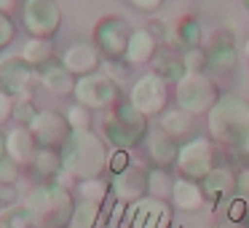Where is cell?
<instances>
[{
	"instance_id": "bcb514c9",
	"label": "cell",
	"mask_w": 249,
	"mask_h": 228,
	"mask_svg": "<svg viewBox=\"0 0 249 228\" xmlns=\"http://www.w3.org/2000/svg\"><path fill=\"white\" fill-rule=\"evenodd\" d=\"M247 215H249V209H247ZM247 226H249V217H247Z\"/></svg>"
},
{
	"instance_id": "d4e9b609",
	"label": "cell",
	"mask_w": 249,
	"mask_h": 228,
	"mask_svg": "<svg viewBox=\"0 0 249 228\" xmlns=\"http://www.w3.org/2000/svg\"><path fill=\"white\" fill-rule=\"evenodd\" d=\"M30 167L43 177V183H51V180H56V174H59V172H65L62 153L56 151V148H40L38 156H35V161L30 164Z\"/></svg>"
},
{
	"instance_id": "b9f144b4",
	"label": "cell",
	"mask_w": 249,
	"mask_h": 228,
	"mask_svg": "<svg viewBox=\"0 0 249 228\" xmlns=\"http://www.w3.org/2000/svg\"><path fill=\"white\" fill-rule=\"evenodd\" d=\"M0 158H6V137L0 134Z\"/></svg>"
},
{
	"instance_id": "2e32d148",
	"label": "cell",
	"mask_w": 249,
	"mask_h": 228,
	"mask_svg": "<svg viewBox=\"0 0 249 228\" xmlns=\"http://www.w3.org/2000/svg\"><path fill=\"white\" fill-rule=\"evenodd\" d=\"M201 190L209 204H231L236 199V174L225 167H214L201 180Z\"/></svg>"
},
{
	"instance_id": "d590c367",
	"label": "cell",
	"mask_w": 249,
	"mask_h": 228,
	"mask_svg": "<svg viewBox=\"0 0 249 228\" xmlns=\"http://www.w3.org/2000/svg\"><path fill=\"white\" fill-rule=\"evenodd\" d=\"M14 108H17V99L0 89V126H3V124H6V121L14 115Z\"/></svg>"
},
{
	"instance_id": "9a60e30c",
	"label": "cell",
	"mask_w": 249,
	"mask_h": 228,
	"mask_svg": "<svg viewBox=\"0 0 249 228\" xmlns=\"http://www.w3.org/2000/svg\"><path fill=\"white\" fill-rule=\"evenodd\" d=\"M238 65V49L233 46L231 38L217 33L214 38L206 43V70L212 76H228Z\"/></svg>"
},
{
	"instance_id": "5bb4252c",
	"label": "cell",
	"mask_w": 249,
	"mask_h": 228,
	"mask_svg": "<svg viewBox=\"0 0 249 228\" xmlns=\"http://www.w3.org/2000/svg\"><path fill=\"white\" fill-rule=\"evenodd\" d=\"M110 190H113V196L121 204H134V201H140L147 196V172L142 167L126 164L124 169H118V172L113 174Z\"/></svg>"
},
{
	"instance_id": "e0dca14e",
	"label": "cell",
	"mask_w": 249,
	"mask_h": 228,
	"mask_svg": "<svg viewBox=\"0 0 249 228\" xmlns=\"http://www.w3.org/2000/svg\"><path fill=\"white\" fill-rule=\"evenodd\" d=\"M62 65L72 73L75 78L91 76L102 67V54L94 43H72L70 49L62 54Z\"/></svg>"
},
{
	"instance_id": "8992f818",
	"label": "cell",
	"mask_w": 249,
	"mask_h": 228,
	"mask_svg": "<svg viewBox=\"0 0 249 228\" xmlns=\"http://www.w3.org/2000/svg\"><path fill=\"white\" fill-rule=\"evenodd\" d=\"M72 97H75V102L86 105L89 110H110L118 102H124V97H121V83H115L102 70L78 78Z\"/></svg>"
},
{
	"instance_id": "1f68e13d",
	"label": "cell",
	"mask_w": 249,
	"mask_h": 228,
	"mask_svg": "<svg viewBox=\"0 0 249 228\" xmlns=\"http://www.w3.org/2000/svg\"><path fill=\"white\" fill-rule=\"evenodd\" d=\"M182 62L188 67V73H204L206 70V49H188L182 54Z\"/></svg>"
},
{
	"instance_id": "277c9868",
	"label": "cell",
	"mask_w": 249,
	"mask_h": 228,
	"mask_svg": "<svg viewBox=\"0 0 249 228\" xmlns=\"http://www.w3.org/2000/svg\"><path fill=\"white\" fill-rule=\"evenodd\" d=\"M147 121L131 102H118L102 118V140L115 151H131L147 137Z\"/></svg>"
},
{
	"instance_id": "f35d334b",
	"label": "cell",
	"mask_w": 249,
	"mask_h": 228,
	"mask_svg": "<svg viewBox=\"0 0 249 228\" xmlns=\"http://www.w3.org/2000/svg\"><path fill=\"white\" fill-rule=\"evenodd\" d=\"M134 8H140V11H145V14H156L158 8L163 6V0H129Z\"/></svg>"
},
{
	"instance_id": "6da1fadb",
	"label": "cell",
	"mask_w": 249,
	"mask_h": 228,
	"mask_svg": "<svg viewBox=\"0 0 249 228\" xmlns=\"http://www.w3.org/2000/svg\"><path fill=\"white\" fill-rule=\"evenodd\" d=\"M75 204L78 201L72 199L70 188L56 180L30 188L22 199V209L27 212L33 228H67Z\"/></svg>"
},
{
	"instance_id": "d6a6232c",
	"label": "cell",
	"mask_w": 249,
	"mask_h": 228,
	"mask_svg": "<svg viewBox=\"0 0 249 228\" xmlns=\"http://www.w3.org/2000/svg\"><path fill=\"white\" fill-rule=\"evenodd\" d=\"M14 35H17V24H14V19L8 17V14L0 11V51L8 49V46L14 43Z\"/></svg>"
},
{
	"instance_id": "7402d4cb",
	"label": "cell",
	"mask_w": 249,
	"mask_h": 228,
	"mask_svg": "<svg viewBox=\"0 0 249 228\" xmlns=\"http://www.w3.org/2000/svg\"><path fill=\"white\" fill-rule=\"evenodd\" d=\"M147 153H150V161L161 169H169L177 164V156H179V142L174 137L163 134L161 129L158 132H150L147 134Z\"/></svg>"
},
{
	"instance_id": "4316f807",
	"label": "cell",
	"mask_w": 249,
	"mask_h": 228,
	"mask_svg": "<svg viewBox=\"0 0 249 228\" xmlns=\"http://www.w3.org/2000/svg\"><path fill=\"white\" fill-rule=\"evenodd\" d=\"M99 220H102V204L81 199L75 204V212H72V220L67 228H99Z\"/></svg>"
},
{
	"instance_id": "f546056e",
	"label": "cell",
	"mask_w": 249,
	"mask_h": 228,
	"mask_svg": "<svg viewBox=\"0 0 249 228\" xmlns=\"http://www.w3.org/2000/svg\"><path fill=\"white\" fill-rule=\"evenodd\" d=\"M65 118H67V124H70L72 132H91L94 115H91V110H89L86 105H81V102L70 105L67 113H65Z\"/></svg>"
},
{
	"instance_id": "74e56055",
	"label": "cell",
	"mask_w": 249,
	"mask_h": 228,
	"mask_svg": "<svg viewBox=\"0 0 249 228\" xmlns=\"http://www.w3.org/2000/svg\"><path fill=\"white\" fill-rule=\"evenodd\" d=\"M35 113H38V110H35L33 105H30V99H27V97H22V102H19L17 108H14V115H17L19 121H24V124H30V121L35 118Z\"/></svg>"
},
{
	"instance_id": "8fae6325",
	"label": "cell",
	"mask_w": 249,
	"mask_h": 228,
	"mask_svg": "<svg viewBox=\"0 0 249 228\" xmlns=\"http://www.w3.org/2000/svg\"><path fill=\"white\" fill-rule=\"evenodd\" d=\"M124 226L126 228H172V207H169V201L145 196V199L129 204V215H126Z\"/></svg>"
},
{
	"instance_id": "83f0119b",
	"label": "cell",
	"mask_w": 249,
	"mask_h": 228,
	"mask_svg": "<svg viewBox=\"0 0 249 228\" xmlns=\"http://www.w3.org/2000/svg\"><path fill=\"white\" fill-rule=\"evenodd\" d=\"M156 73L163 78L166 83H179L185 76H188V67H185V62H182V57H177V54H161V57H156Z\"/></svg>"
},
{
	"instance_id": "5b68a950",
	"label": "cell",
	"mask_w": 249,
	"mask_h": 228,
	"mask_svg": "<svg viewBox=\"0 0 249 228\" xmlns=\"http://www.w3.org/2000/svg\"><path fill=\"white\" fill-rule=\"evenodd\" d=\"M174 97H177V108L188 110L193 115L209 113L214 102L220 99L217 83L209 73H188L179 83H174Z\"/></svg>"
},
{
	"instance_id": "7a4b0ae2",
	"label": "cell",
	"mask_w": 249,
	"mask_h": 228,
	"mask_svg": "<svg viewBox=\"0 0 249 228\" xmlns=\"http://www.w3.org/2000/svg\"><path fill=\"white\" fill-rule=\"evenodd\" d=\"M65 174L81 180H94L110 167V151L107 142L94 132H70L65 145L59 148Z\"/></svg>"
},
{
	"instance_id": "4dcf8cb0",
	"label": "cell",
	"mask_w": 249,
	"mask_h": 228,
	"mask_svg": "<svg viewBox=\"0 0 249 228\" xmlns=\"http://www.w3.org/2000/svg\"><path fill=\"white\" fill-rule=\"evenodd\" d=\"M78 193H81V199L99 201V204H102V201L107 199V193H110V185L105 183V180H99V177L81 180V183H78Z\"/></svg>"
},
{
	"instance_id": "e575fe53",
	"label": "cell",
	"mask_w": 249,
	"mask_h": 228,
	"mask_svg": "<svg viewBox=\"0 0 249 228\" xmlns=\"http://www.w3.org/2000/svg\"><path fill=\"white\" fill-rule=\"evenodd\" d=\"M129 67H131V65L121 67V62H115V59H105V62H102V73H107V76L113 78L115 83L126 81V73H129Z\"/></svg>"
},
{
	"instance_id": "484cf974",
	"label": "cell",
	"mask_w": 249,
	"mask_h": 228,
	"mask_svg": "<svg viewBox=\"0 0 249 228\" xmlns=\"http://www.w3.org/2000/svg\"><path fill=\"white\" fill-rule=\"evenodd\" d=\"M19 57H22L24 62H30L35 70H40L43 65H49V62L54 59V46H51L49 38H30Z\"/></svg>"
},
{
	"instance_id": "9c48e42d",
	"label": "cell",
	"mask_w": 249,
	"mask_h": 228,
	"mask_svg": "<svg viewBox=\"0 0 249 228\" xmlns=\"http://www.w3.org/2000/svg\"><path fill=\"white\" fill-rule=\"evenodd\" d=\"M174 167H177L179 177L201 183V180L214 169V145H212L206 137H193V140L182 142Z\"/></svg>"
},
{
	"instance_id": "44dd1931",
	"label": "cell",
	"mask_w": 249,
	"mask_h": 228,
	"mask_svg": "<svg viewBox=\"0 0 249 228\" xmlns=\"http://www.w3.org/2000/svg\"><path fill=\"white\" fill-rule=\"evenodd\" d=\"M158 57V38L150 33L147 27L142 30H134L129 35V46H126V54L124 59L129 65H147Z\"/></svg>"
},
{
	"instance_id": "4fadbf2b",
	"label": "cell",
	"mask_w": 249,
	"mask_h": 228,
	"mask_svg": "<svg viewBox=\"0 0 249 228\" xmlns=\"http://www.w3.org/2000/svg\"><path fill=\"white\" fill-rule=\"evenodd\" d=\"M129 35L131 33L124 30V22L118 17H105L94 27V46L105 59H121L129 46Z\"/></svg>"
},
{
	"instance_id": "ffe728a7",
	"label": "cell",
	"mask_w": 249,
	"mask_h": 228,
	"mask_svg": "<svg viewBox=\"0 0 249 228\" xmlns=\"http://www.w3.org/2000/svg\"><path fill=\"white\" fill-rule=\"evenodd\" d=\"M38 78H40V83L46 86V92L56 94V97H70V94L75 92V83H78V78L72 76L62 62H54V59H51L49 65L40 67Z\"/></svg>"
},
{
	"instance_id": "3957f363",
	"label": "cell",
	"mask_w": 249,
	"mask_h": 228,
	"mask_svg": "<svg viewBox=\"0 0 249 228\" xmlns=\"http://www.w3.org/2000/svg\"><path fill=\"white\" fill-rule=\"evenodd\" d=\"M212 142H220L228 148H241L249 137V99L238 94H220L214 108L206 113Z\"/></svg>"
},
{
	"instance_id": "30bf717a",
	"label": "cell",
	"mask_w": 249,
	"mask_h": 228,
	"mask_svg": "<svg viewBox=\"0 0 249 228\" xmlns=\"http://www.w3.org/2000/svg\"><path fill=\"white\" fill-rule=\"evenodd\" d=\"M30 134L35 137V142H38V148H62L65 145V140L70 137V124H67L65 113H59V110H38L35 113V118L27 124Z\"/></svg>"
},
{
	"instance_id": "7c38bea8",
	"label": "cell",
	"mask_w": 249,
	"mask_h": 228,
	"mask_svg": "<svg viewBox=\"0 0 249 228\" xmlns=\"http://www.w3.org/2000/svg\"><path fill=\"white\" fill-rule=\"evenodd\" d=\"M35 76H38V70L30 62H24L22 57H6L0 62V89L11 94L14 99L30 97Z\"/></svg>"
},
{
	"instance_id": "603a6c76",
	"label": "cell",
	"mask_w": 249,
	"mask_h": 228,
	"mask_svg": "<svg viewBox=\"0 0 249 228\" xmlns=\"http://www.w3.org/2000/svg\"><path fill=\"white\" fill-rule=\"evenodd\" d=\"M172 201L177 209L182 212H196L206 204L204 199V190H201V183L196 180H188V177H177L174 180V190H172Z\"/></svg>"
},
{
	"instance_id": "cb8c5ba5",
	"label": "cell",
	"mask_w": 249,
	"mask_h": 228,
	"mask_svg": "<svg viewBox=\"0 0 249 228\" xmlns=\"http://www.w3.org/2000/svg\"><path fill=\"white\" fill-rule=\"evenodd\" d=\"M166 40H169L172 49H182V54L188 49H198L201 46V24H198V19H193V17L179 19V22L166 33Z\"/></svg>"
},
{
	"instance_id": "8d00e7d4",
	"label": "cell",
	"mask_w": 249,
	"mask_h": 228,
	"mask_svg": "<svg viewBox=\"0 0 249 228\" xmlns=\"http://www.w3.org/2000/svg\"><path fill=\"white\" fill-rule=\"evenodd\" d=\"M236 196L249 204V167H244L241 172L236 174Z\"/></svg>"
},
{
	"instance_id": "60d3db41",
	"label": "cell",
	"mask_w": 249,
	"mask_h": 228,
	"mask_svg": "<svg viewBox=\"0 0 249 228\" xmlns=\"http://www.w3.org/2000/svg\"><path fill=\"white\" fill-rule=\"evenodd\" d=\"M14 6V0H0V11L3 14H8V8Z\"/></svg>"
},
{
	"instance_id": "d6986e66",
	"label": "cell",
	"mask_w": 249,
	"mask_h": 228,
	"mask_svg": "<svg viewBox=\"0 0 249 228\" xmlns=\"http://www.w3.org/2000/svg\"><path fill=\"white\" fill-rule=\"evenodd\" d=\"M158 129L163 132V134L174 137V140H185L188 142V137L193 140L196 134V115L188 113V110L182 108H166L161 115H158Z\"/></svg>"
},
{
	"instance_id": "52a82bcc",
	"label": "cell",
	"mask_w": 249,
	"mask_h": 228,
	"mask_svg": "<svg viewBox=\"0 0 249 228\" xmlns=\"http://www.w3.org/2000/svg\"><path fill=\"white\" fill-rule=\"evenodd\" d=\"M129 102L140 110L142 115L153 118V115H161L169 105V83L158 76L156 70L145 73L134 81L129 92Z\"/></svg>"
},
{
	"instance_id": "ab89813d",
	"label": "cell",
	"mask_w": 249,
	"mask_h": 228,
	"mask_svg": "<svg viewBox=\"0 0 249 228\" xmlns=\"http://www.w3.org/2000/svg\"><path fill=\"white\" fill-rule=\"evenodd\" d=\"M238 151H241V156H244V158H247V161H249V137H247V140L241 142V148H238Z\"/></svg>"
},
{
	"instance_id": "f1b7e54d",
	"label": "cell",
	"mask_w": 249,
	"mask_h": 228,
	"mask_svg": "<svg viewBox=\"0 0 249 228\" xmlns=\"http://www.w3.org/2000/svg\"><path fill=\"white\" fill-rule=\"evenodd\" d=\"M172 190H174V177L166 172V169L156 167V169L147 172V196L161 199V201H169L172 199Z\"/></svg>"
},
{
	"instance_id": "836d02e7",
	"label": "cell",
	"mask_w": 249,
	"mask_h": 228,
	"mask_svg": "<svg viewBox=\"0 0 249 228\" xmlns=\"http://www.w3.org/2000/svg\"><path fill=\"white\" fill-rule=\"evenodd\" d=\"M19 180V164L11 158H0V185H17Z\"/></svg>"
},
{
	"instance_id": "7dc6e473",
	"label": "cell",
	"mask_w": 249,
	"mask_h": 228,
	"mask_svg": "<svg viewBox=\"0 0 249 228\" xmlns=\"http://www.w3.org/2000/svg\"><path fill=\"white\" fill-rule=\"evenodd\" d=\"M172 228H174V226H172Z\"/></svg>"
},
{
	"instance_id": "ac0fdd59",
	"label": "cell",
	"mask_w": 249,
	"mask_h": 228,
	"mask_svg": "<svg viewBox=\"0 0 249 228\" xmlns=\"http://www.w3.org/2000/svg\"><path fill=\"white\" fill-rule=\"evenodd\" d=\"M38 151L40 148L35 142V137L30 134L27 126H17V129H11L6 134V158H11L19 167H30L35 161V156H38Z\"/></svg>"
},
{
	"instance_id": "ba28073f",
	"label": "cell",
	"mask_w": 249,
	"mask_h": 228,
	"mask_svg": "<svg viewBox=\"0 0 249 228\" xmlns=\"http://www.w3.org/2000/svg\"><path fill=\"white\" fill-rule=\"evenodd\" d=\"M22 24L30 38H51L62 27L59 0H24L22 3Z\"/></svg>"
},
{
	"instance_id": "7bdbcfd3",
	"label": "cell",
	"mask_w": 249,
	"mask_h": 228,
	"mask_svg": "<svg viewBox=\"0 0 249 228\" xmlns=\"http://www.w3.org/2000/svg\"><path fill=\"white\" fill-rule=\"evenodd\" d=\"M244 57H247V59H249V38L244 40Z\"/></svg>"
},
{
	"instance_id": "f6af8a7d",
	"label": "cell",
	"mask_w": 249,
	"mask_h": 228,
	"mask_svg": "<svg viewBox=\"0 0 249 228\" xmlns=\"http://www.w3.org/2000/svg\"><path fill=\"white\" fill-rule=\"evenodd\" d=\"M0 228H11V226H8V223H6V220H0Z\"/></svg>"
},
{
	"instance_id": "ee69618b",
	"label": "cell",
	"mask_w": 249,
	"mask_h": 228,
	"mask_svg": "<svg viewBox=\"0 0 249 228\" xmlns=\"http://www.w3.org/2000/svg\"><path fill=\"white\" fill-rule=\"evenodd\" d=\"M238 3H241V8H244V11L249 14V0H238Z\"/></svg>"
}]
</instances>
